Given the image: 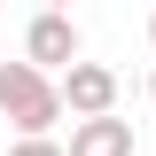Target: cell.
<instances>
[{"instance_id": "obj_7", "label": "cell", "mask_w": 156, "mask_h": 156, "mask_svg": "<svg viewBox=\"0 0 156 156\" xmlns=\"http://www.w3.org/2000/svg\"><path fill=\"white\" fill-rule=\"evenodd\" d=\"M148 47H156V16H148Z\"/></svg>"}, {"instance_id": "obj_1", "label": "cell", "mask_w": 156, "mask_h": 156, "mask_svg": "<svg viewBox=\"0 0 156 156\" xmlns=\"http://www.w3.org/2000/svg\"><path fill=\"white\" fill-rule=\"evenodd\" d=\"M0 117L16 125V140H55L62 109V78L31 70V62H0Z\"/></svg>"}, {"instance_id": "obj_2", "label": "cell", "mask_w": 156, "mask_h": 156, "mask_svg": "<svg viewBox=\"0 0 156 156\" xmlns=\"http://www.w3.org/2000/svg\"><path fill=\"white\" fill-rule=\"evenodd\" d=\"M23 62H31V70H47V78L78 70V23L62 16V8H39V16L23 23Z\"/></svg>"}, {"instance_id": "obj_3", "label": "cell", "mask_w": 156, "mask_h": 156, "mask_svg": "<svg viewBox=\"0 0 156 156\" xmlns=\"http://www.w3.org/2000/svg\"><path fill=\"white\" fill-rule=\"evenodd\" d=\"M62 109H70L78 125L117 117V70H109V62H78V70H62Z\"/></svg>"}, {"instance_id": "obj_6", "label": "cell", "mask_w": 156, "mask_h": 156, "mask_svg": "<svg viewBox=\"0 0 156 156\" xmlns=\"http://www.w3.org/2000/svg\"><path fill=\"white\" fill-rule=\"evenodd\" d=\"M148 101H156V70H148Z\"/></svg>"}, {"instance_id": "obj_4", "label": "cell", "mask_w": 156, "mask_h": 156, "mask_svg": "<svg viewBox=\"0 0 156 156\" xmlns=\"http://www.w3.org/2000/svg\"><path fill=\"white\" fill-rule=\"evenodd\" d=\"M62 148L70 156H133V125L125 117H94V125H70Z\"/></svg>"}, {"instance_id": "obj_5", "label": "cell", "mask_w": 156, "mask_h": 156, "mask_svg": "<svg viewBox=\"0 0 156 156\" xmlns=\"http://www.w3.org/2000/svg\"><path fill=\"white\" fill-rule=\"evenodd\" d=\"M8 156H70L62 140H8Z\"/></svg>"}]
</instances>
